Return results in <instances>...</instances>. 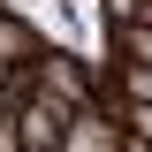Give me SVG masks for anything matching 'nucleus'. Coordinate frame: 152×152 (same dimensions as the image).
I'll return each instance as SVG.
<instances>
[{
    "mask_svg": "<svg viewBox=\"0 0 152 152\" xmlns=\"http://www.w3.org/2000/svg\"><path fill=\"white\" fill-rule=\"evenodd\" d=\"M8 114H15V145H23V152H61V129H69L76 107H61L53 91H38L31 76H23L15 99H8Z\"/></svg>",
    "mask_w": 152,
    "mask_h": 152,
    "instance_id": "1",
    "label": "nucleus"
},
{
    "mask_svg": "<svg viewBox=\"0 0 152 152\" xmlns=\"http://www.w3.org/2000/svg\"><path fill=\"white\" fill-rule=\"evenodd\" d=\"M61 152H122V114H114L107 99L76 107V114H69V129H61Z\"/></svg>",
    "mask_w": 152,
    "mask_h": 152,
    "instance_id": "2",
    "label": "nucleus"
},
{
    "mask_svg": "<svg viewBox=\"0 0 152 152\" xmlns=\"http://www.w3.org/2000/svg\"><path fill=\"white\" fill-rule=\"evenodd\" d=\"M38 46H46V31H38L31 15H15V8H0V61H8V69H31Z\"/></svg>",
    "mask_w": 152,
    "mask_h": 152,
    "instance_id": "3",
    "label": "nucleus"
},
{
    "mask_svg": "<svg viewBox=\"0 0 152 152\" xmlns=\"http://www.w3.org/2000/svg\"><path fill=\"white\" fill-rule=\"evenodd\" d=\"M114 61H137V69H152V8L129 23H114Z\"/></svg>",
    "mask_w": 152,
    "mask_h": 152,
    "instance_id": "4",
    "label": "nucleus"
},
{
    "mask_svg": "<svg viewBox=\"0 0 152 152\" xmlns=\"http://www.w3.org/2000/svg\"><path fill=\"white\" fill-rule=\"evenodd\" d=\"M15 84H23V69H8V61H0V107L15 99Z\"/></svg>",
    "mask_w": 152,
    "mask_h": 152,
    "instance_id": "5",
    "label": "nucleus"
}]
</instances>
